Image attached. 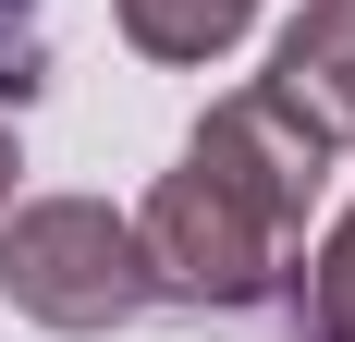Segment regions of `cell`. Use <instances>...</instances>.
Returning a JSON list of instances; mask_svg holds the SVG:
<instances>
[{"label":"cell","mask_w":355,"mask_h":342,"mask_svg":"<svg viewBox=\"0 0 355 342\" xmlns=\"http://www.w3.org/2000/svg\"><path fill=\"white\" fill-rule=\"evenodd\" d=\"M0 294H12V318L73 330V342H98V330L159 306L147 294V244H135V220L110 196H25V208H0Z\"/></svg>","instance_id":"obj_2"},{"label":"cell","mask_w":355,"mask_h":342,"mask_svg":"<svg viewBox=\"0 0 355 342\" xmlns=\"http://www.w3.org/2000/svg\"><path fill=\"white\" fill-rule=\"evenodd\" d=\"M110 12H123V49H135V62H172V73L220 62V49L257 25V0H110Z\"/></svg>","instance_id":"obj_4"},{"label":"cell","mask_w":355,"mask_h":342,"mask_svg":"<svg viewBox=\"0 0 355 342\" xmlns=\"http://www.w3.org/2000/svg\"><path fill=\"white\" fill-rule=\"evenodd\" d=\"M257 86H270L319 147H355V0H306V12L282 25V49H270Z\"/></svg>","instance_id":"obj_3"},{"label":"cell","mask_w":355,"mask_h":342,"mask_svg":"<svg viewBox=\"0 0 355 342\" xmlns=\"http://www.w3.org/2000/svg\"><path fill=\"white\" fill-rule=\"evenodd\" d=\"M25 25H37V0H0V62H37V49H25Z\"/></svg>","instance_id":"obj_6"},{"label":"cell","mask_w":355,"mask_h":342,"mask_svg":"<svg viewBox=\"0 0 355 342\" xmlns=\"http://www.w3.org/2000/svg\"><path fill=\"white\" fill-rule=\"evenodd\" d=\"M12 171H25V147H12V110H0V208H12Z\"/></svg>","instance_id":"obj_7"},{"label":"cell","mask_w":355,"mask_h":342,"mask_svg":"<svg viewBox=\"0 0 355 342\" xmlns=\"http://www.w3.org/2000/svg\"><path fill=\"white\" fill-rule=\"evenodd\" d=\"M282 294H294V330L306 342H355V208L319 233V257H306Z\"/></svg>","instance_id":"obj_5"},{"label":"cell","mask_w":355,"mask_h":342,"mask_svg":"<svg viewBox=\"0 0 355 342\" xmlns=\"http://www.w3.org/2000/svg\"><path fill=\"white\" fill-rule=\"evenodd\" d=\"M331 183V147L294 123L270 86H233V98L184 135V159L147 183L135 244H147V294L196 318H257L282 306L294 281V233Z\"/></svg>","instance_id":"obj_1"}]
</instances>
